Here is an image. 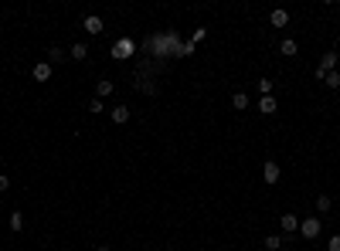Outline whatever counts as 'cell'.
Segmentation results:
<instances>
[{"instance_id":"cell-1","label":"cell","mask_w":340,"mask_h":251,"mask_svg":"<svg viewBox=\"0 0 340 251\" xmlns=\"http://www.w3.org/2000/svg\"><path fill=\"white\" fill-rule=\"evenodd\" d=\"M320 231H323V224H320V217H306V221H299V234H303L306 241H313V238H320Z\"/></svg>"},{"instance_id":"cell-2","label":"cell","mask_w":340,"mask_h":251,"mask_svg":"<svg viewBox=\"0 0 340 251\" xmlns=\"http://www.w3.org/2000/svg\"><path fill=\"white\" fill-rule=\"evenodd\" d=\"M337 51H327V55H323V58H320V68H317V78H323V75H327V71H337Z\"/></svg>"},{"instance_id":"cell-3","label":"cell","mask_w":340,"mask_h":251,"mask_svg":"<svg viewBox=\"0 0 340 251\" xmlns=\"http://www.w3.org/2000/svg\"><path fill=\"white\" fill-rule=\"evenodd\" d=\"M262 177H266V184H279V163H275V160H266Z\"/></svg>"},{"instance_id":"cell-4","label":"cell","mask_w":340,"mask_h":251,"mask_svg":"<svg viewBox=\"0 0 340 251\" xmlns=\"http://www.w3.org/2000/svg\"><path fill=\"white\" fill-rule=\"evenodd\" d=\"M82 24H85V31H89V34H102V31H106V27H102V17H95V14H89Z\"/></svg>"},{"instance_id":"cell-5","label":"cell","mask_w":340,"mask_h":251,"mask_svg":"<svg viewBox=\"0 0 340 251\" xmlns=\"http://www.w3.org/2000/svg\"><path fill=\"white\" fill-rule=\"evenodd\" d=\"M279 224H282V231H286V234L299 231V217H296V214H282V217H279Z\"/></svg>"},{"instance_id":"cell-6","label":"cell","mask_w":340,"mask_h":251,"mask_svg":"<svg viewBox=\"0 0 340 251\" xmlns=\"http://www.w3.org/2000/svg\"><path fill=\"white\" fill-rule=\"evenodd\" d=\"M269 24H272V27H286V24H289V10H282V7H279V10H272Z\"/></svg>"},{"instance_id":"cell-7","label":"cell","mask_w":340,"mask_h":251,"mask_svg":"<svg viewBox=\"0 0 340 251\" xmlns=\"http://www.w3.org/2000/svg\"><path fill=\"white\" fill-rule=\"evenodd\" d=\"M31 75H34V82H48V78H51V64H48V62H38Z\"/></svg>"},{"instance_id":"cell-8","label":"cell","mask_w":340,"mask_h":251,"mask_svg":"<svg viewBox=\"0 0 340 251\" xmlns=\"http://www.w3.org/2000/svg\"><path fill=\"white\" fill-rule=\"evenodd\" d=\"M275 109H279V102H275L272 95H262V99H259V112H262V116H272Z\"/></svg>"},{"instance_id":"cell-9","label":"cell","mask_w":340,"mask_h":251,"mask_svg":"<svg viewBox=\"0 0 340 251\" xmlns=\"http://www.w3.org/2000/svg\"><path fill=\"white\" fill-rule=\"evenodd\" d=\"M130 51H133V41H119V44H113V58H130Z\"/></svg>"},{"instance_id":"cell-10","label":"cell","mask_w":340,"mask_h":251,"mask_svg":"<svg viewBox=\"0 0 340 251\" xmlns=\"http://www.w3.org/2000/svg\"><path fill=\"white\" fill-rule=\"evenodd\" d=\"M296 51H299V44H296V41H293V38H286V41H282V44H279V55H286V58H293V55H296Z\"/></svg>"},{"instance_id":"cell-11","label":"cell","mask_w":340,"mask_h":251,"mask_svg":"<svg viewBox=\"0 0 340 251\" xmlns=\"http://www.w3.org/2000/svg\"><path fill=\"white\" fill-rule=\"evenodd\" d=\"M113 123H116V126L130 123V109H126V105H116V109H113Z\"/></svg>"},{"instance_id":"cell-12","label":"cell","mask_w":340,"mask_h":251,"mask_svg":"<svg viewBox=\"0 0 340 251\" xmlns=\"http://www.w3.org/2000/svg\"><path fill=\"white\" fill-rule=\"evenodd\" d=\"M68 58H75V62H85V58H89V48L78 41V44H71V55H68Z\"/></svg>"},{"instance_id":"cell-13","label":"cell","mask_w":340,"mask_h":251,"mask_svg":"<svg viewBox=\"0 0 340 251\" xmlns=\"http://www.w3.org/2000/svg\"><path fill=\"white\" fill-rule=\"evenodd\" d=\"M58 62H65V51L55 44V48H48V64H58Z\"/></svg>"},{"instance_id":"cell-14","label":"cell","mask_w":340,"mask_h":251,"mask_svg":"<svg viewBox=\"0 0 340 251\" xmlns=\"http://www.w3.org/2000/svg\"><path fill=\"white\" fill-rule=\"evenodd\" d=\"M323 85L327 88H340V71H327L323 75Z\"/></svg>"},{"instance_id":"cell-15","label":"cell","mask_w":340,"mask_h":251,"mask_svg":"<svg viewBox=\"0 0 340 251\" xmlns=\"http://www.w3.org/2000/svg\"><path fill=\"white\" fill-rule=\"evenodd\" d=\"M113 88H116V85H113L109 78H102V82L95 85V92H99V99H102V95H113Z\"/></svg>"},{"instance_id":"cell-16","label":"cell","mask_w":340,"mask_h":251,"mask_svg":"<svg viewBox=\"0 0 340 251\" xmlns=\"http://www.w3.org/2000/svg\"><path fill=\"white\" fill-rule=\"evenodd\" d=\"M231 105H235V109H249V95H245V92H235V95H231Z\"/></svg>"},{"instance_id":"cell-17","label":"cell","mask_w":340,"mask_h":251,"mask_svg":"<svg viewBox=\"0 0 340 251\" xmlns=\"http://www.w3.org/2000/svg\"><path fill=\"white\" fill-rule=\"evenodd\" d=\"M330 207H334V200H330L327 193H320V197H317V210H320V214H327Z\"/></svg>"},{"instance_id":"cell-18","label":"cell","mask_w":340,"mask_h":251,"mask_svg":"<svg viewBox=\"0 0 340 251\" xmlns=\"http://www.w3.org/2000/svg\"><path fill=\"white\" fill-rule=\"evenodd\" d=\"M282 245H286V241H282L279 234H269V238H266V251H279Z\"/></svg>"},{"instance_id":"cell-19","label":"cell","mask_w":340,"mask_h":251,"mask_svg":"<svg viewBox=\"0 0 340 251\" xmlns=\"http://www.w3.org/2000/svg\"><path fill=\"white\" fill-rule=\"evenodd\" d=\"M21 228H24V214L14 210V214H10V231H21Z\"/></svg>"},{"instance_id":"cell-20","label":"cell","mask_w":340,"mask_h":251,"mask_svg":"<svg viewBox=\"0 0 340 251\" xmlns=\"http://www.w3.org/2000/svg\"><path fill=\"white\" fill-rule=\"evenodd\" d=\"M89 112H95V116H99V112H106V105H102V99H92V102H89Z\"/></svg>"},{"instance_id":"cell-21","label":"cell","mask_w":340,"mask_h":251,"mask_svg":"<svg viewBox=\"0 0 340 251\" xmlns=\"http://www.w3.org/2000/svg\"><path fill=\"white\" fill-rule=\"evenodd\" d=\"M259 92H262V95H272V82H269V78H262V82H259Z\"/></svg>"},{"instance_id":"cell-22","label":"cell","mask_w":340,"mask_h":251,"mask_svg":"<svg viewBox=\"0 0 340 251\" xmlns=\"http://www.w3.org/2000/svg\"><path fill=\"white\" fill-rule=\"evenodd\" d=\"M327 251H340V234H334V238L327 241Z\"/></svg>"},{"instance_id":"cell-23","label":"cell","mask_w":340,"mask_h":251,"mask_svg":"<svg viewBox=\"0 0 340 251\" xmlns=\"http://www.w3.org/2000/svg\"><path fill=\"white\" fill-rule=\"evenodd\" d=\"M3 190H10V180H7V177L0 173V193H3Z\"/></svg>"},{"instance_id":"cell-24","label":"cell","mask_w":340,"mask_h":251,"mask_svg":"<svg viewBox=\"0 0 340 251\" xmlns=\"http://www.w3.org/2000/svg\"><path fill=\"white\" fill-rule=\"evenodd\" d=\"M95 251H113V248H109V245H99V248H95Z\"/></svg>"},{"instance_id":"cell-25","label":"cell","mask_w":340,"mask_h":251,"mask_svg":"<svg viewBox=\"0 0 340 251\" xmlns=\"http://www.w3.org/2000/svg\"><path fill=\"white\" fill-rule=\"evenodd\" d=\"M68 251H71V248H68Z\"/></svg>"}]
</instances>
